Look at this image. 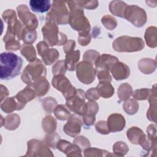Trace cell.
<instances>
[{
	"label": "cell",
	"mask_w": 157,
	"mask_h": 157,
	"mask_svg": "<svg viewBox=\"0 0 157 157\" xmlns=\"http://www.w3.org/2000/svg\"><path fill=\"white\" fill-rule=\"evenodd\" d=\"M23 59L11 52H3L0 56V77L1 80L12 79L20 73Z\"/></svg>",
	"instance_id": "cell-1"
},
{
	"label": "cell",
	"mask_w": 157,
	"mask_h": 157,
	"mask_svg": "<svg viewBox=\"0 0 157 157\" xmlns=\"http://www.w3.org/2000/svg\"><path fill=\"white\" fill-rule=\"evenodd\" d=\"M113 49L119 52H134L141 50L144 47V42L140 37L120 36L112 44Z\"/></svg>",
	"instance_id": "cell-2"
},
{
	"label": "cell",
	"mask_w": 157,
	"mask_h": 157,
	"mask_svg": "<svg viewBox=\"0 0 157 157\" xmlns=\"http://www.w3.org/2000/svg\"><path fill=\"white\" fill-rule=\"evenodd\" d=\"M69 13L66 6V2L53 1L51 9L47 13L46 22L51 21L56 25H66L69 23Z\"/></svg>",
	"instance_id": "cell-3"
},
{
	"label": "cell",
	"mask_w": 157,
	"mask_h": 157,
	"mask_svg": "<svg viewBox=\"0 0 157 157\" xmlns=\"http://www.w3.org/2000/svg\"><path fill=\"white\" fill-rule=\"evenodd\" d=\"M45 67L40 59L36 58L35 61L31 62L25 67L21 75V78L24 83L31 85L36 80L45 77Z\"/></svg>",
	"instance_id": "cell-4"
},
{
	"label": "cell",
	"mask_w": 157,
	"mask_h": 157,
	"mask_svg": "<svg viewBox=\"0 0 157 157\" xmlns=\"http://www.w3.org/2000/svg\"><path fill=\"white\" fill-rule=\"evenodd\" d=\"M42 31L44 39L50 46L61 45L67 41L66 36L58 31L57 25L53 22H46L42 27Z\"/></svg>",
	"instance_id": "cell-5"
},
{
	"label": "cell",
	"mask_w": 157,
	"mask_h": 157,
	"mask_svg": "<svg viewBox=\"0 0 157 157\" xmlns=\"http://www.w3.org/2000/svg\"><path fill=\"white\" fill-rule=\"evenodd\" d=\"M124 18L137 27H141L147 21V14L144 9L136 5L128 6L124 10Z\"/></svg>",
	"instance_id": "cell-6"
},
{
	"label": "cell",
	"mask_w": 157,
	"mask_h": 157,
	"mask_svg": "<svg viewBox=\"0 0 157 157\" xmlns=\"http://www.w3.org/2000/svg\"><path fill=\"white\" fill-rule=\"evenodd\" d=\"M76 73L78 79L84 84H90L95 78L96 69L91 63L83 61L76 66Z\"/></svg>",
	"instance_id": "cell-7"
},
{
	"label": "cell",
	"mask_w": 157,
	"mask_h": 157,
	"mask_svg": "<svg viewBox=\"0 0 157 157\" xmlns=\"http://www.w3.org/2000/svg\"><path fill=\"white\" fill-rule=\"evenodd\" d=\"M85 92L80 90H77L75 93L66 99V106L74 113L82 115L85 105Z\"/></svg>",
	"instance_id": "cell-8"
},
{
	"label": "cell",
	"mask_w": 157,
	"mask_h": 157,
	"mask_svg": "<svg viewBox=\"0 0 157 157\" xmlns=\"http://www.w3.org/2000/svg\"><path fill=\"white\" fill-rule=\"evenodd\" d=\"M17 10L18 17L23 25H25V28L28 29L35 30L38 25L37 19L29 11L28 7L25 4H21L17 7Z\"/></svg>",
	"instance_id": "cell-9"
},
{
	"label": "cell",
	"mask_w": 157,
	"mask_h": 157,
	"mask_svg": "<svg viewBox=\"0 0 157 157\" xmlns=\"http://www.w3.org/2000/svg\"><path fill=\"white\" fill-rule=\"evenodd\" d=\"M37 48L39 55L46 65L52 64L59 58V53L58 50L52 48H49L48 44L44 41L39 42L37 44Z\"/></svg>",
	"instance_id": "cell-10"
},
{
	"label": "cell",
	"mask_w": 157,
	"mask_h": 157,
	"mask_svg": "<svg viewBox=\"0 0 157 157\" xmlns=\"http://www.w3.org/2000/svg\"><path fill=\"white\" fill-rule=\"evenodd\" d=\"M81 126L80 119L77 115L72 114L69 117L67 122L63 127V130L66 134L74 137L80 132Z\"/></svg>",
	"instance_id": "cell-11"
},
{
	"label": "cell",
	"mask_w": 157,
	"mask_h": 157,
	"mask_svg": "<svg viewBox=\"0 0 157 157\" xmlns=\"http://www.w3.org/2000/svg\"><path fill=\"white\" fill-rule=\"evenodd\" d=\"M125 122V119L122 115L113 113L108 117L107 123L110 132H115L124 129Z\"/></svg>",
	"instance_id": "cell-12"
},
{
	"label": "cell",
	"mask_w": 157,
	"mask_h": 157,
	"mask_svg": "<svg viewBox=\"0 0 157 157\" xmlns=\"http://www.w3.org/2000/svg\"><path fill=\"white\" fill-rule=\"evenodd\" d=\"M110 70L113 78L117 80L126 79L130 74L129 67L126 64L119 61L115 63Z\"/></svg>",
	"instance_id": "cell-13"
},
{
	"label": "cell",
	"mask_w": 157,
	"mask_h": 157,
	"mask_svg": "<svg viewBox=\"0 0 157 157\" xmlns=\"http://www.w3.org/2000/svg\"><path fill=\"white\" fill-rule=\"evenodd\" d=\"M25 105V104L21 102L16 96H13L7 98L2 101L1 104V109L6 113H11L14 110H21Z\"/></svg>",
	"instance_id": "cell-14"
},
{
	"label": "cell",
	"mask_w": 157,
	"mask_h": 157,
	"mask_svg": "<svg viewBox=\"0 0 157 157\" xmlns=\"http://www.w3.org/2000/svg\"><path fill=\"white\" fill-rule=\"evenodd\" d=\"M52 83L53 87L61 91L63 94L67 93L73 87L70 81L63 74L54 75Z\"/></svg>",
	"instance_id": "cell-15"
},
{
	"label": "cell",
	"mask_w": 157,
	"mask_h": 157,
	"mask_svg": "<svg viewBox=\"0 0 157 157\" xmlns=\"http://www.w3.org/2000/svg\"><path fill=\"white\" fill-rule=\"evenodd\" d=\"M127 137L129 140L134 144H140L143 146L147 141L146 136L137 127H131L127 131Z\"/></svg>",
	"instance_id": "cell-16"
},
{
	"label": "cell",
	"mask_w": 157,
	"mask_h": 157,
	"mask_svg": "<svg viewBox=\"0 0 157 157\" xmlns=\"http://www.w3.org/2000/svg\"><path fill=\"white\" fill-rule=\"evenodd\" d=\"M117 61H118V59L117 57L108 54H103L99 56L94 64L96 69H106L109 70Z\"/></svg>",
	"instance_id": "cell-17"
},
{
	"label": "cell",
	"mask_w": 157,
	"mask_h": 157,
	"mask_svg": "<svg viewBox=\"0 0 157 157\" xmlns=\"http://www.w3.org/2000/svg\"><path fill=\"white\" fill-rule=\"evenodd\" d=\"M29 86L33 89L37 96L45 95L50 89V84L45 77L36 80Z\"/></svg>",
	"instance_id": "cell-18"
},
{
	"label": "cell",
	"mask_w": 157,
	"mask_h": 157,
	"mask_svg": "<svg viewBox=\"0 0 157 157\" xmlns=\"http://www.w3.org/2000/svg\"><path fill=\"white\" fill-rule=\"evenodd\" d=\"M31 9L34 12L44 13L48 11L51 6V1L49 0H31L29 1Z\"/></svg>",
	"instance_id": "cell-19"
},
{
	"label": "cell",
	"mask_w": 157,
	"mask_h": 157,
	"mask_svg": "<svg viewBox=\"0 0 157 157\" xmlns=\"http://www.w3.org/2000/svg\"><path fill=\"white\" fill-rule=\"evenodd\" d=\"M128 5L122 1H112L109 4L110 12L114 15L124 18V10Z\"/></svg>",
	"instance_id": "cell-20"
},
{
	"label": "cell",
	"mask_w": 157,
	"mask_h": 157,
	"mask_svg": "<svg viewBox=\"0 0 157 157\" xmlns=\"http://www.w3.org/2000/svg\"><path fill=\"white\" fill-rule=\"evenodd\" d=\"M20 124V117L15 113L10 114L4 118V121L2 123V126H4V128L8 130H15L16 129Z\"/></svg>",
	"instance_id": "cell-21"
},
{
	"label": "cell",
	"mask_w": 157,
	"mask_h": 157,
	"mask_svg": "<svg viewBox=\"0 0 157 157\" xmlns=\"http://www.w3.org/2000/svg\"><path fill=\"white\" fill-rule=\"evenodd\" d=\"M80 54L79 50H74L66 54L65 63L67 69L71 71L75 70L80 58Z\"/></svg>",
	"instance_id": "cell-22"
},
{
	"label": "cell",
	"mask_w": 157,
	"mask_h": 157,
	"mask_svg": "<svg viewBox=\"0 0 157 157\" xmlns=\"http://www.w3.org/2000/svg\"><path fill=\"white\" fill-rule=\"evenodd\" d=\"M96 89L100 96L104 98H110L114 93V88L110 82H99Z\"/></svg>",
	"instance_id": "cell-23"
},
{
	"label": "cell",
	"mask_w": 157,
	"mask_h": 157,
	"mask_svg": "<svg viewBox=\"0 0 157 157\" xmlns=\"http://www.w3.org/2000/svg\"><path fill=\"white\" fill-rule=\"evenodd\" d=\"M36 96V93L33 89L28 86L23 90L19 91L15 96L21 102L26 104L27 102L33 99Z\"/></svg>",
	"instance_id": "cell-24"
},
{
	"label": "cell",
	"mask_w": 157,
	"mask_h": 157,
	"mask_svg": "<svg viewBox=\"0 0 157 157\" xmlns=\"http://www.w3.org/2000/svg\"><path fill=\"white\" fill-rule=\"evenodd\" d=\"M139 68L145 74L151 73L156 68V62L149 58H144L139 61Z\"/></svg>",
	"instance_id": "cell-25"
},
{
	"label": "cell",
	"mask_w": 157,
	"mask_h": 157,
	"mask_svg": "<svg viewBox=\"0 0 157 157\" xmlns=\"http://www.w3.org/2000/svg\"><path fill=\"white\" fill-rule=\"evenodd\" d=\"M21 53L29 62H33L36 59V53L34 47L29 44H23L21 50Z\"/></svg>",
	"instance_id": "cell-26"
},
{
	"label": "cell",
	"mask_w": 157,
	"mask_h": 157,
	"mask_svg": "<svg viewBox=\"0 0 157 157\" xmlns=\"http://www.w3.org/2000/svg\"><path fill=\"white\" fill-rule=\"evenodd\" d=\"M132 93L131 86L128 83H124L120 85L118 89V96L121 101H125L129 98Z\"/></svg>",
	"instance_id": "cell-27"
},
{
	"label": "cell",
	"mask_w": 157,
	"mask_h": 157,
	"mask_svg": "<svg viewBox=\"0 0 157 157\" xmlns=\"http://www.w3.org/2000/svg\"><path fill=\"white\" fill-rule=\"evenodd\" d=\"M155 27H149L147 29L145 34V39L147 45L150 47L156 46V30Z\"/></svg>",
	"instance_id": "cell-28"
},
{
	"label": "cell",
	"mask_w": 157,
	"mask_h": 157,
	"mask_svg": "<svg viewBox=\"0 0 157 157\" xmlns=\"http://www.w3.org/2000/svg\"><path fill=\"white\" fill-rule=\"evenodd\" d=\"M56 121L51 115L46 116L42 120L43 129L47 133L54 132L56 128Z\"/></svg>",
	"instance_id": "cell-29"
},
{
	"label": "cell",
	"mask_w": 157,
	"mask_h": 157,
	"mask_svg": "<svg viewBox=\"0 0 157 157\" xmlns=\"http://www.w3.org/2000/svg\"><path fill=\"white\" fill-rule=\"evenodd\" d=\"M43 144L40 141L32 139L28 142V150L26 156H34V153L40 152Z\"/></svg>",
	"instance_id": "cell-30"
},
{
	"label": "cell",
	"mask_w": 157,
	"mask_h": 157,
	"mask_svg": "<svg viewBox=\"0 0 157 157\" xmlns=\"http://www.w3.org/2000/svg\"><path fill=\"white\" fill-rule=\"evenodd\" d=\"M54 114L57 119L59 120H66L71 115L69 110L64 105H58L53 110Z\"/></svg>",
	"instance_id": "cell-31"
},
{
	"label": "cell",
	"mask_w": 157,
	"mask_h": 157,
	"mask_svg": "<svg viewBox=\"0 0 157 157\" xmlns=\"http://www.w3.org/2000/svg\"><path fill=\"white\" fill-rule=\"evenodd\" d=\"M37 38V33L36 30H31L25 28L22 31L21 39L25 44H31Z\"/></svg>",
	"instance_id": "cell-32"
},
{
	"label": "cell",
	"mask_w": 157,
	"mask_h": 157,
	"mask_svg": "<svg viewBox=\"0 0 157 157\" xmlns=\"http://www.w3.org/2000/svg\"><path fill=\"white\" fill-rule=\"evenodd\" d=\"M139 109V104L132 99H127L123 104V109L129 115L135 114Z\"/></svg>",
	"instance_id": "cell-33"
},
{
	"label": "cell",
	"mask_w": 157,
	"mask_h": 157,
	"mask_svg": "<svg viewBox=\"0 0 157 157\" xmlns=\"http://www.w3.org/2000/svg\"><path fill=\"white\" fill-rule=\"evenodd\" d=\"M99 110V106L98 104L94 101H90L85 104L83 107V115L95 116Z\"/></svg>",
	"instance_id": "cell-34"
},
{
	"label": "cell",
	"mask_w": 157,
	"mask_h": 157,
	"mask_svg": "<svg viewBox=\"0 0 157 157\" xmlns=\"http://www.w3.org/2000/svg\"><path fill=\"white\" fill-rule=\"evenodd\" d=\"M102 23L104 26L109 30H113L117 25L116 19L111 15H104L101 19Z\"/></svg>",
	"instance_id": "cell-35"
},
{
	"label": "cell",
	"mask_w": 157,
	"mask_h": 157,
	"mask_svg": "<svg viewBox=\"0 0 157 157\" xmlns=\"http://www.w3.org/2000/svg\"><path fill=\"white\" fill-rule=\"evenodd\" d=\"M109 71L106 69H96V74H97L99 82H110L112 81V77Z\"/></svg>",
	"instance_id": "cell-36"
},
{
	"label": "cell",
	"mask_w": 157,
	"mask_h": 157,
	"mask_svg": "<svg viewBox=\"0 0 157 157\" xmlns=\"http://www.w3.org/2000/svg\"><path fill=\"white\" fill-rule=\"evenodd\" d=\"M113 151L115 154L119 156H123L125 155L129 150L128 145L123 142H116L113 147Z\"/></svg>",
	"instance_id": "cell-37"
},
{
	"label": "cell",
	"mask_w": 157,
	"mask_h": 157,
	"mask_svg": "<svg viewBox=\"0 0 157 157\" xmlns=\"http://www.w3.org/2000/svg\"><path fill=\"white\" fill-rule=\"evenodd\" d=\"M67 69L65 60L58 61L52 67V73L53 75L64 74Z\"/></svg>",
	"instance_id": "cell-38"
},
{
	"label": "cell",
	"mask_w": 157,
	"mask_h": 157,
	"mask_svg": "<svg viewBox=\"0 0 157 157\" xmlns=\"http://www.w3.org/2000/svg\"><path fill=\"white\" fill-rule=\"evenodd\" d=\"M57 104L56 101L51 97L46 98L45 99H44L42 102V105L44 107V109L49 113H51L55 108V105Z\"/></svg>",
	"instance_id": "cell-39"
},
{
	"label": "cell",
	"mask_w": 157,
	"mask_h": 157,
	"mask_svg": "<svg viewBox=\"0 0 157 157\" xmlns=\"http://www.w3.org/2000/svg\"><path fill=\"white\" fill-rule=\"evenodd\" d=\"M150 94V90L147 88L136 90L132 93V97L137 100H145L148 98Z\"/></svg>",
	"instance_id": "cell-40"
},
{
	"label": "cell",
	"mask_w": 157,
	"mask_h": 157,
	"mask_svg": "<svg viewBox=\"0 0 157 157\" xmlns=\"http://www.w3.org/2000/svg\"><path fill=\"white\" fill-rule=\"evenodd\" d=\"M99 56L100 55L98 52L95 50H87L85 52L83 58L84 59V61H88L91 64H93V63H95V62L98 59Z\"/></svg>",
	"instance_id": "cell-41"
},
{
	"label": "cell",
	"mask_w": 157,
	"mask_h": 157,
	"mask_svg": "<svg viewBox=\"0 0 157 157\" xmlns=\"http://www.w3.org/2000/svg\"><path fill=\"white\" fill-rule=\"evenodd\" d=\"M59 140V136L55 132L49 133L45 137V141L47 145L52 148H55Z\"/></svg>",
	"instance_id": "cell-42"
},
{
	"label": "cell",
	"mask_w": 157,
	"mask_h": 157,
	"mask_svg": "<svg viewBox=\"0 0 157 157\" xmlns=\"http://www.w3.org/2000/svg\"><path fill=\"white\" fill-rule=\"evenodd\" d=\"M4 43L5 48L8 51H17L20 48V41L16 39H10Z\"/></svg>",
	"instance_id": "cell-43"
},
{
	"label": "cell",
	"mask_w": 157,
	"mask_h": 157,
	"mask_svg": "<svg viewBox=\"0 0 157 157\" xmlns=\"http://www.w3.org/2000/svg\"><path fill=\"white\" fill-rule=\"evenodd\" d=\"M74 143L77 145L80 149H85L90 147V144L89 140L83 136L77 137L74 140Z\"/></svg>",
	"instance_id": "cell-44"
},
{
	"label": "cell",
	"mask_w": 157,
	"mask_h": 157,
	"mask_svg": "<svg viewBox=\"0 0 157 157\" xmlns=\"http://www.w3.org/2000/svg\"><path fill=\"white\" fill-rule=\"evenodd\" d=\"M96 130L101 134H107L110 131L107 126V123L105 121H99L95 125Z\"/></svg>",
	"instance_id": "cell-45"
},
{
	"label": "cell",
	"mask_w": 157,
	"mask_h": 157,
	"mask_svg": "<svg viewBox=\"0 0 157 157\" xmlns=\"http://www.w3.org/2000/svg\"><path fill=\"white\" fill-rule=\"evenodd\" d=\"M85 98H86L90 101L97 100L100 97L96 88H91L89 89L85 93Z\"/></svg>",
	"instance_id": "cell-46"
},
{
	"label": "cell",
	"mask_w": 157,
	"mask_h": 157,
	"mask_svg": "<svg viewBox=\"0 0 157 157\" xmlns=\"http://www.w3.org/2000/svg\"><path fill=\"white\" fill-rule=\"evenodd\" d=\"M78 2L82 8L83 7L88 9H94L99 5L98 1H78Z\"/></svg>",
	"instance_id": "cell-47"
},
{
	"label": "cell",
	"mask_w": 157,
	"mask_h": 157,
	"mask_svg": "<svg viewBox=\"0 0 157 157\" xmlns=\"http://www.w3.org/2000/svg\"><path fill=\"white\" fill-rule=\"evenodd\" d=\"M75 47V42L73 40H69L64 44L63 50L67 54L74 51Z\"/></svg>",
	"instance_id": "cell-48"
},
{
	"label": "cell",
	"mask_w": 157,
	"mask_h": 157,
	"mask_svg": "<svg viewBox=\"0 0 157 157\" xmlns=\"http://www.w3.org/2000/svg\"><path fill=\"white\" fill-rule=\"evenodd\" d=\"M91 40V36L90 34H79L78 42L80 45L85 46L87 45Z\"/></svg>",
	"instance_id": "cell-49"
},
{
	"label": "cell",
	"mask_w": 157,
	"mask_h": 157,
	"mask_svg": "<svg viewBox=\"0 0 157 157\" xmlns=\"http://www.w3.org/2000/svg\"><path fill=\"white\" fill-rule=\"evenodd\" d=\"M83 123L86 125V126H91L94 124L96 118L95 116H91V115H83Z\"/></svg>",
	"instance_id": "cell-50"
},
{
	"label": "cell",
	"mask_w": 157,
	"mask_h": 157,
	"mask_svg": "<svg viewBox=\"0 0 157 157\" xmlns=\"http://www.w3.org/2000/svg\"><path fill=\"white\" fill-rule=\"evenodd\" d=\"M9 95V91L3 85H1V102L3 101L6 96Z\"/></svg>",
	"instance_id": "cell-51"
}]
</instances>
